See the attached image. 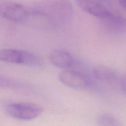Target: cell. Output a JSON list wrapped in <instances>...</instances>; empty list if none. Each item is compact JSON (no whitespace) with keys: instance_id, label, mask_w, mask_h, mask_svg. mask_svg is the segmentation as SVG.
<instances>
[{"instance_id":"6da1fadb","label":"cell","mask_w":126,"mask_h":126,"mask_svg":"<svg viewBox=\"0 0 126 126\" xmlns=\"http://www.w3.org/2000/svg\"><path fill=\"white\" fill-rule=\"evenodd\" d=\"M72 6L69 0H42L31 8V18L51 27L65 26L71 20Z\"/></svg>"},{"instance_id":"7a4b0ae2","label":"cell","mask_w":126,"mask_h":126,"mask_svg":"<svg viewBox=\"0 0 126 126\" xmlns=\"http://www.w3.org/2000/svg\"><path fill=\"white\" fill-rule=\"evenodd\" d=\"M0 62L30 66H41L43 62L41 57L35 53L15 49H1Z\"/></svg>"},{"instance_id":"3957f363","label":"cell","mask_w":126,"mask_h":126,"mask_svg":"<svg viewBox=\"0 0 126 126\" xmlns=\"http://www.w3.org/2000/svg\"><path fill=\"white\" fill-rule=\"evenodd\" d=\"M6 113L12 118L23 121H29L39 117L43 112L40 105L32 102H16L5 106Z\"/></svg>"},{"instance_id":"277c9868","label":"cell","mask_w":126,"mask_h":126,"mask_svg":"<svg viewBox=\"0 0 126 126\" xmlns=\"http://www.w3.org/2000/svg\"><path fill=\"white\" fill-rule=\"evenodd\" d=\"M0 17L15 23H27L30 20L31 9L16 2H2L0 4Z\"/></svg>"},{"instance_id":"5b68a950","label":"cell","mask_w":126,"mask_h":126,"mask_svg":"<svg viewBox=\"0 0 126 126\" xmlns=\"http://www.w3.org/2000/svg\"><path fill=\"white\" fill-rule=\"evenodd\" d=\"M58 78L64 85L76 89L87 88L90 84V80L86 75L75 70H64L59 74Z\"/></svg>"},{"instance_id":"8992f818","label":"cell","mask_w":126,"mask_h":126,"mask_svg":"<svg viewBox=\"0 0 126 126\" xmlns=\"http://www.w3.org/2000/svg\"><path fill=\"white\" fill-rule=\"evenodd\" d=\"M77 6L86 14L103 20L109 17L112 12L101 2L95 0H75Z\"/></svg>"},{"instance_id":"52a82bcc","label":"cell","mask_w":126,"mask_h":126,"mask_svg":"<svg viewBox=\"0 0 126 126\" xmlns=\"http://www.w3.org/2000/svg\"><path fill=\"white\" fill-rule=\"evenodd\" d=\"M49 59L53 65L59 68H70L74 63L72 56L68 52L59 49L53 50L49 54Z\"/></svg>"},{"instance_id":"ba28073f","label":"cell","mask_w":126,"mask_h":126,"mask_svg":"<svg viewBox=\"0 0 126 126\" xmlns=\"http://www.w3.org/2000/svg\"><path fill=\"white\" fill-rule=\"evenodd\" d=\"M101 21L104 25L111 31L117 32L126 28V18L114 13Z\"/></svg>"},{"instance_id":"9c48e42d","label":"cell","mask_w":126,"mask_h":126,"mask_svg":"<svg viewBox=\"0 0 126 126\" xmlns=\"http://www.w3.org/2000/svg\"><path fill=\"white\" fill-rule=\"evenodd\" d=\"M93 74L97 79L104 81H115L119 80L116 71L106 66H97L93 70Z\"/></svg>"},{"instance_id":"30bf717a","label":"cell","mask_w":126,"mask_h":126,"mask_svg":"<svg viewBox=\"0 0 126 126\" xmlns=\"http://www.w3.org/2000/svg\"><path fill=\"white\" fill-rule=\"evenodd\" d=\"M25 87L22 82L8 76L0 75V89H20Z\"/></svg>"},{"instance_id":"8fae6325","label":"cell","mask_w":126,"mask_h":126,"mask_svg":"<svg viewBox=\"0 0 126 126\" xmlns=\"http://www.w3.org/2000/svg\"><path fill=\"white\" fill-rule=\"evenodd\" d=\"M97 123L100 126H121L119 121L109 113H101L98 116Z\"/></svg>"},{"instance_id":"7c38bea8","label":"cell","mask_w":126,"mask_h":126,"mask_svg":"<svg viewBox=\"0 0 126 126\" xmlns=\"http://www.w3.org/2000/svg\"><path fill=\"white\" fill-rule=\"evenodd\" d=\"M119 81V84L121 90L126 95V76L120 78Z\"/></svg>"},{"instance_id":"4fadbf2b","label":"cell","mask_w":126,"mask_h":126,"mask_svg":"<svg viewBox=\"0 0 126 126\" xmlns=\"http://www.w3.org/2000/svg\"><path fill=\"white\" fill-rule=\"evenodd\" d=\"M121 6L126 9V0H119Z\"/></svg>"},{"instance_id":"5bb4252c","label":"cell","mask_w":126,"mask_h":126,"mask_svg":"<svg viewBox=\"0 0 126 126\" xmlns=\"http://www.w3.org/2000/svg\"><path fill=\"white\" fill-rule=\"evenodd\" d=\"M95 1H99V2H105V1H107V0H95Z\"/></svg>"}]
</instances>
